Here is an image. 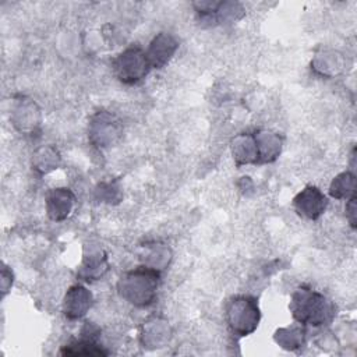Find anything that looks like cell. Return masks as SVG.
<instances>
[{
  "label": "cell",
  "instance_id": "1",
  "mask_svg": "<svg viewBox=\"0 0 357 357\" xmlns=\"http://www.w3.org/2000/svg\"><path fill=\"white\" fill-rule=\"evenodd\" d=\"M289 310L297 324L314 328L329 325L336 315L333 301H331L322 293L305 286L294 290L290 298Z\"/></svg>",
  "mask_w": 357,
  "mask_h": 357
},
{
  "label": "cell",
  "instance_id": "2",
  "mask_svg": "<svg viewBox=\"0 0 357 357\" xmlns=\"http://www.w3.org/2000/svg\"><path fill=\"white\" fill-rule=\"evenodd\" d=\"M160 272L141 265L128 271L117 280V291L123 300L134 307L151 305L158 294Z\"/></svg>",
  "mask_w": 357,
  "mask_h": 357
},
{
  "label": "cell",
  "instance_id": "3",
  "mask_svg": "<svg viewBox=\"0 0 357 357\" xmlns=\"http://www.w3.org/2000/svg\"><path fill=\"white\" fill-rule=\"evenodd\" d=\"M225 317L233 335L244 337L257 331L261 321L258 300L248 294L231 297L225 307Z\"/></svg>",
  "mask_w": 357,
  "mask_h": 357
},
{
  "label": "cell",
  "instance_id": "4",
  "mask_svg": "<svg viewBox=\"0 0 357 357\" xmlns=\"http://www.w3.org/2000/svg\"><path fill=\"white\" fill-rule=\"evenodd\" d=\"M114 77L127 85L142 81L152 70L145 50L139 46H130L116 56L112 63Z\"/></svg>",
  "mask_w": 357,
  "mask_h": 357
},
{
  "label": "cell",
  "instance_id": "5",
  "mask_svg": "<svg viewBox=\"0 0 357 357\" xmlns=\"http://www.w3.org/2000/svg\"><path fill=\"white\" fill-rule=\"evenodd\" d=\"M123 134L121 121L106 110L96 112L88 123V138L93 146H113Z\"/></svg>",
  "mask_w": 357,
  "mask_h": 357
},
{
  "label": "cell",
  "instance_id": "6",
  "mask_svg": "<svg viewBox=\"0 0 357 357\" xmlns=\"http://www.w3.org/2000/svg\"><path fill=\"white\" fill-rule=\"evenodd\" d=\"M10 120L18 132L32 135L39 130L42 123L40 109L32 99L20 96L14 99Z\"/></svg>",
  "mask_w": 357,
  "mask_h": 357
},
{
  "label": "cell",
  "instance_id": "7",
  "mask_svg": "<svg viewBox=\"0 0 357 357\" xmlns=\"http://www.w3.org/2000/svg\"><path fill=\"white\" fill-rule=\"evenodd\" d=\"M328 206L326 195L315 185L304 187L294 198H293V208L298 216L317 220L321 218Z\"/></svg>",
  "mask_w": 357,
  "mask_h": 357
},
{
  "label": "cell",
  "instance_id": "8",
  "mask_svg": "<svg viewBox=\"0 0 357 357\" xmlns=\"http://www.w3.org/2000/svg\"><path fill=\"white\" fill-rule=\"evenodd\" d=\"M178 49V40L169 32H159L151 40L145 54L152 68H163Z\"/></svg>",
  "mask_w": 357,
  "mask_h": 357
},
{
  "label": "cell",
  "instance_id": "9",
  "mask_svg": "<svg viewBox=\"0 0 357 357\" xmlns=\"http://www.w3.org/2000/svg\"><path fill=\"white\" fill-rule=\"evenodd\" d=\"M99 329L92 324H86L81 331V337L61 347V356H107L109 351L105 350L98 342L96 337Z\"/></svg>",
  "mask_w": 357,
  "mask_h": 357
},
{
  "label": "cell",
  "instance_id": "10",
  "mask_svg": "<svg viewBox=\"0 0 357 357\" xmlns=\"http://www.w3.org/2000/svg\"><path fill=\"white\" fill-rule=\"evenodd\" d=\"M93 304L92 293L82 284L71 286L63 298L61 311L67 319H81Z\"/></svg>",
  "mask_w": 357,
  "mask_h": 357
},
{
  "label": "cell",
  "instance_id": "11",
  "mask_svg": "<svg viewBox=\"0 0 357 357\" xmlns=\"http://www.w3.org/2000/svg\"><path fill=\"white\" fill-rule=\"evenodd\" d=\"M46 213L53 222H63L71 216L75 208V195L67 187H57L46 195Z\"/></svg>",
  "mask_w": 357,
  "mask_h": 357
},
{
  "label": "cell",
  "instance_id": "12",
  "mask_svg": "<svg viewBox=\"0 0 357 357\" xmlns=\"http://www.w3.org/2000/svg\"><path fill=\"white\" fill-rule=\"evenodd\" d=\"M109 269L107 255L100 247H85L82 262L77 276L84 282H95L103 278Z\"/></svg>",
  "mask_w": 357,
  "mask_h": 357
},
{
  "label": "cell",
  "instance_id": "13",
  "mask_svg": "<svg viewBox=\"0 0 357 357\" xmlns=\"http://www.w3.org/2000/svg\"><path fill=\"white\" fill-rule=\"evenodd\" d=\"M172 328L169 322L160 317L148 319L139 331V342L145 349H159L169 343Z\"/></svg>",
  "mask_w": 357,
  "mask_h": 357
},
{
  "label": "cell",
  "instance_id": "14",
  "mask_svg": "<svg viewBox=\"0 0 357 357\" xmlns=\"http://www.w3.org/2000/svg\"><path fill=\"white\" fill-rule=\"evenodd\" d=\"M231 156L234 165L241 167L244 165H257L258 163V148L255 137L251 132H241L236 135L230 142Z\"/></svg>",
  "mask_w": 357,
  "mask_h": 357
},
{
  "label": "cell",
  "instance_id": "15",
  "mask_svg": "<svg viewBox=\"0 0 357 357\" xmlns=\"http://www.w3.org/2000/svg\"><path fill=\"white\" fill-rule=\"evenodd\" d=\"M346 59L342 53L337 50L332 49H322L318 53H315L312 61H311V68L324 77H333L346 68Z\"/></svg>",
  "mask_w": 357,
  "mask_h": 357
},
{
  "label": "cell",
  "instance_id": "16",
  "mask_svg": "<svg viewBox=\"0 0 357 357\" xmlns=\"http://www.w3.org/2000/svg\"><path fill=\"white\" fill-rule=\"evenodd\" d=\"M254 137L258 148V163L275 162L282 152V137L271 130H259L254 132Z\"/></svg>",
  "mask_w": 357,
  "mask_h": 357
},
{
  "label": "cell",
  "instance_id": "17",
  "mask_svg": "<svg viewBox=\"0 0 357 357\" xmlns=\"http://www.w3.org/2000/svg\"><path fill=\"white\" fill-rule=\"evenodd\" d=\"M139 259L142 261V265L160 272L169 266L172 261V251L166 244L162 243L145 244L142 247V252L139 254Z\"/></svg>",
  "mask_w": 357,
  "mask_h": 357
},
{
  "label": "cell",
  "instance_id": "18",
  "mask_svg": "<svg viewBox=\"0 0 357 357\" xmlns=\"http://www.w3.org/2000/svg\"><path fill=\"white\" fill-rule=\"evenodd\" d=\"M273 340L284 350L297 351L305 346V329L301 324L279 328L273 335Z\"/></svg>",
  "mask_w": 357,
  "mask_h": 357
},
{
  "label": "cell",
  "instance_id": "19",
  "mask_svg": "<svg viewBox=\"0 0 357 357\" xmlns=\"http://www.w3.org/2000/svg\"><path fill=\"white\" fill-rule=\"evenodd\" d=\"M60 160L61 159H60L59 151L52 145L40 146L32 155V166L39 174H46L57 169L60 165Z\"/></svg>",
  "mask_w": 357,
  "mask_h": 357
},
{
  "label": "cell",
  "instance_id": "20",
  "mask_svg": "<svg viewBox=\"0 0 357 357\" xmlns=\"http://www.w3.org/2000/svg\"><path fill=\"white\" fill-rule=\"evenodd\" d=\"M329 195L336 199H350L356 197V176L351 172H342L329 185Z\"/></svg>",
  "mask_w": 357,
  "mask_h": 357
},
{
  "label": "cell",
  "instance_id": "21",
  "mask_svg": "<svg viewBox=\"0 0 357 357\" xmlns=\"http://www.w3.org/2000/svg\"><path fill=\"white\" fill-rule=\"evenodd\" d=\"M96 197L102 202H119L121 199L120 188L114 183H102L96 190Z\"/></svg>",
  "mask_w": 357,
  "mask_h": 357
},
{
  "label": "cell",
  "instance_id": "22",
  "mask_svg": "<svg viewBox=\"0 0 357 357\" xmlns=\"http://www.w3.org/2000/svg\"><path fill=\"white\" fill-rule=\"evenodd\" d=\"M13 282H14L13 271L7 265L3 264V268H1V293H3V296H6L8 293V290L13 286Z\"/></svg>",
  "mask_w": 357,
  "mask_h": 357
},
{
  "label": "cell",
  "instance_id": "23",
  "mask_svg": "<svg viewBox=\"0 0 357 357\" xmlns=\"http://www.w3.org/2000/svg\"><path fill=\"white\" fill-rule=\"evenodd\" d=\"M357 218V213H356V197L347 199V204H346V219L349 220L350 226L354 229L356 227V219Z\"/></svg>",
  "mask_w": 357,
  "mask_h": 357
}]
</instances>
